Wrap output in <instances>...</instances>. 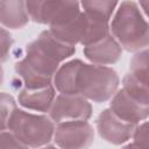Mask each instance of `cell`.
<instances>
[{"instance_id":"9c48e42d","label":"cell","mask_w":149,"mask_h":149,"mask_svg":"<svg viewBox=\"0 0 149 149\" xmlns=\"http://www.w3.org/2000/svg\"><path fill=\"white\" fill-rule=\"evenodd\" d=\"M109 109L119 119L133 125L144 121L149 115V105L141 104L126 93L122 88L116 91L112 97Z\"/></svg>"},{"instance_id":"52a82bcc","label":"cell","mask_w":149,"mask_h":149,"mask_svg":"<svg viewBox=\"0 0 149 149\" xmlns=\"http://www.w3.org/2000/svg\"><path fill=\"white\" fill-rule=\"evenodd\" d=\"M52 139L61 149H87L94 140V130L87 121L62 122L55 127Z\"/></svg>"},{"instance_id":"7a4b0ae2","label":"cell","mask_w":149,"mask_h":149,"mask_svg":"<svg viewBox=\"0 0 149 149\" xmlns=\"http://www.w3.org/2000/svg\"><path fill=\"white\" fill-rule=\"evenodd\" d=\"M109 33L127 51H141L149 43V27L134 1H122L109 26Z\"/></svg>"},{"instance_id":"9a60e30c","label":"cell","mask_w":149,"mask_h":149,"mask_svg":"<svg viewBox=\"0 0 149 149\" xmlns=\"http://www.w3.org/2000/svg\"><path fill=\"white\" fill-rule=\"evenodd\" d=\"M122 90L128 93L132 98L136 99L141 104L149 105V91L148 84H144L136 79L130 73H127L122 79Z\"/></svg>"},{"instance_id":"3957f363","label":"cell","mask_w":149,"mask_h":149,"mask_svg":"<svg viewBox=\"0 0 149 149\" xmlns=\"http://www.w3.org/2000/svg\"><path fill=\"white\" fill-rule=\"evenodd\" d=\"M119 83L114 69L83 63L77 74V94L93 102H104L114 95Z\"/></svg>"},{"instance_id":"8fae6325","label":"cell","mask_w":149,"mask_h":149,"mask_svg":"<svg viewBox=\"0 0 149 149\" xmlns=\"http://www.w3.org/2000/svg\"><path fill=\"white\" fill-rule=\"evenodd\" d=\"M55 98V88L51 85L42 88H23L20 91L17 100L24 108L37 112H49Z\"/></svg>"},{"instance_id":"ffe728a7","label":"cell","mask_w":149,"mask_h":149,"mask_svg":"<svg viewBox=\"0 0 149 149\" xmlns=\"http://www.w3.org/2000/svg\"><path fill=\"white\" fill-rule=\"evenodd\" d=\"M0 149H29L19 142L9 132H0Z\"/></svg>"},{"instance_id":"d6986e66","label":"cell","mask_w":149,"mask_h":149,"mask_svg":"<svg viewBox=\"0 0 149 149\" xmlns=\"http://www.w3.org/2000/svg\"><path fill=\"white\" fill-rule=\"evenodd\" d=\"M132 137L134 139L133 143L139 148L148 149V123L144 121L140 126H136Z\"/></svg>"},{"instance_id":"4fadbf2b","label":"cell","mask_w":149,"mask_h":149,"mask_svg":"<svg viewBox=\"0 0 149 149\" xmlns=\"http://www.w3.org/2000/svg\"><path fill=\"white\" fill-rule=\"evenodd\" d=\"M29 21L26 1H0V23L7 28L20 29Z\"/></svg>"},{"instance_id":"7402d4cb","label":"cell","mask_w":149,"mask_h":149,"mask_svg":"<svg viewBox=\"0 0 149 149\" xmlns=\"http://www.w3.org/2000/svg\"><path fill=\"white\" fill-rule=\"evenodd\" d=\"M2 79H3V70H2V66L0 65V85L2 83Z\"/></svg>"},{"instance_id":"5b68a950","label":"cell","mask_w":149,"mask_h":149,"mask_svg":"<svg viewBox=\"0 0 149 149\" xmlns=\"http://www.w3.org/2000/svg\"><path fill=\"white\" fill-rule=\"evenodd\" d=\"M26 8L29 20L50 27L63 26L81 12L77 1H26Z\"/></svg>"},{"instance_id":"2e32d148","label":"cell","mask_w":149,"mask_h":149,"mask_svg":"<svg viewBox=\"0 0 149 149\" xmlns=\"http://www.w3.org/2000/svg\"><path fill=\"white\" fill-rule=\"evenodd\" d=\"M140 81L148 84V51L143 49L134 55L130 61V72Z\"/></svg>"},{"instance_id":"ac0fdd59","label":"cell","mask_w":149,"mask_h":149,"mask_svg":"<svg viewBox=\"0 0 149 149\" xmlns=\"http://www.w3.org/2000/svg\"><path fill=\"white\" fill-rule=\"evenodd\" d=\"M13 47V37L8 30L0 27V63L6 62Z\"/></svg>"},{"instance_id":"277c9868","label":"cell","mask_w":149,"mask_h":149,"mask_svg":"<svg viewBox=\"0 0 149 149\" xmlns=\"http://www.w3.org/2000/svg\"><path fill=\"white\" fill-rule=\"evenodd\" d=\"M7 130L27 148L36 149L52 140L55 123L49 116L16 108L9 119Z\"/></svg>"},{"instance_id":"30bf717a","label":"cell","mask_w":149,"mask_h":149,"mask_svg":"<svg viewBox=\"0 0 149 149\" xmlns=\"http://www.w3.org/2000/svg\"><path fill=\"white\" fill-rule=\"evenodd\" d=\"M84 56L97 65H109L116 63L121 55L122 48L111 35V33L102 40L84 47Z\"/></svg>"},{"instance_id":"7c38bea8","label":"cell","mask_w":149,"mask_h":149,"mask_svg":"<svg viewBox=\"0 0 149 149\" xmlns=\"http://www.w3.org/2000/svg\"><path fill=\"white\" fill-rule=\"evenodd\" d=\"M83 62L80 59H72L58 68L56 71L52 86L63 95H78L77 94V74Z\"/></svg>"},{"instance_id":"ba28073f","label":"cell","mask_w":149,"mask_h":149,"mask_svg":"<svg viewBox=\"0 0 149 149\" xmlns=\"http://www.w3.org/2000/svg\"><path fill=\"white\" fill-rule=\"evenodd\" d=\"M95 125L99 135L107 142L115 146L130 140L135 127L137 126L119 119L109 108L104 109L99 114Z\"/></svg>"},{"instance_id":"8992f818","label":"cell","mask_w":149,"mask_h":149,"mask_svg":"<svg viewBox=\"0 0 149 149\" xmlns=\"http://www.w3.org/2000/svg\"><path fill=\"white\" fill-rule=\"evenodd\" d=\"M91 115V104L80 95L59 94L49 109V118L56 125L69 121H87Z\"/></svg>"},{"instance_id":"44dd1931","label":"cell","mask_w":149,"mask_h":149,"mask_svg":"<svg viewBox=\"0 0 149 149\" xmlns=\"http://www.w3.org/2000/svg\"><path fill=\"white\" fill-rule=\"evenodd\" d=\"M122 149H141V148H139L136 144H134V143H129V144H127V146H125Z\"/></svg>"},{"instance_id":"603a6c76","label":"cell","mask_w":149,"mask_h":149,"mask_svg":"<svg viewBox=\"0 0 149 149\" xmlns=\"http://www.w3.org/2000/svg\"><path fill=\"white\" fill-rule=\"evenodd\" d=\"M36 149H57V148L54 147V146H44V147H41V148H36Z\"/></svg>"},{"instance_id":"5bb4252c","label":"cell","mask_w":149,"mask_h":149,"mask_svg":"<svg viewBox=\"0 0 149 149\" xmlns=\"http://www.w3.org/2000/svg\"><path fill=\"white\" fill-rule=\"evenodd\" d=\"M79 3L83 7V12L88 17L107 23L118 6L116 1H81Z\"/></svg>"},{"instance_id":"e0dca14e","label":"cell","mask_w":149,"mask_h":149,"mask_svg":"<svg viewBox=\"0 0 149 149\" xmlns=\"http://www.w3.org/2000/svg\"><path fill=\"white\" fill-rule=\"evenodd\" d=\"M16 108L14 98L6 92H0V132L7 130L9 119Z\"/></svg>"},{"instance_id":"6da1fadb","label":"cell","mask_w":149,"mask_h":149,"mask_svg":"<svg viewBox=\"0 0 149 149\" xmlns=\"http://www.w3.org/2000/svg\"><path fill=\"white\" fill-rule=\"evenodd\" d=\"M76 52V48L56 40L49 30L26 48L24 57L15 63V71L21 77L24 88H42L52 85L59 64Z\"/></svg>"}]
</instances>
